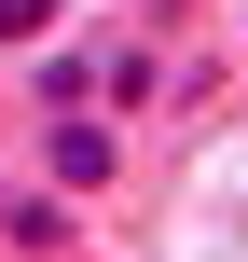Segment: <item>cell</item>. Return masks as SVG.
Returning a JSON list of instances; mask_svg holds the SVG:
<instances>
[{
	"label": "cell",
	"mask_w": 248,
	"mask_h": 262,
	"mask_svg": "<svg viewBox=\"0 0 248 262\" xmlns=\"http://www.w3.org/2000/svg\"><path fill=\"white\" fill-rule=\"evenodd\" d=\"M41 180H55V193H110V180H124V124L55 111V124H41Z\"/></svg>",
	"instance_id": "1"
},
{
	"label": "cell",
	"mask_w": 248,
	"mask_h": 262,
	"mask_svg": "<svg viewBox=\"0 0 248 262\" xmlns=\"http://www.w3.org/2000/svg\"><path fill=\"white\" fill-rule=\"evenodd\" d=\"M0 249H69V193H0Z\"/></svg>",
	"instance_id": "4"
},
{
	"label": "cell",
	"mask_w": 248,
	"mask_h": 262,
	"mask_svg": "<svg viewBox=\"0 0 248 262\" xmlns=\"http://www.w3.org/2000/svg\"><path fill=\"white\" fill-rule=\"evenodd\" d=\"M28 111H41V124H55V111H97V55H83L69 28H55V41L28 55Z\"/></svg>",
	"instance_id": "2"
},
{
	"label": "cell",
	"mask_w": 248,
	"mask_h": 262,
	"mask_svg": "<svg viewBox=\"0 0 248 262\" xmlns=\"http://www.w3.org/2000/svg\"><path fill=\"white\" fill-rule=\"evenodd\" d=\"M55 28H69V0H0V55H41Z\"/></svg>",
	"instance_id": "5"
},
{
	"label": "cell",
	"mask_w": 248,
	"mask_h": 262,
	"mask_svg": "<svg viewBox=\"0 0 248 262\" xmlns=\"http://www.w3.org/2000/svg\"><path fill=\"white\" fill-rule=\"evenodd\" d=\"M152 97H166V55H152V41H110V55H97V124H138Z\"/></svg>",
	"instance_id": "3"
}]
</instances>
